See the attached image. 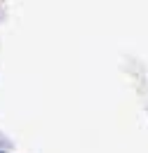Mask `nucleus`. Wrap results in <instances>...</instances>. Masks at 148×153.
<instances>
[{
    "instance_id": "f257e3e1",
    "label": "nucleus",
    "mask_w": 148,
    "mask_h": 153,
    "mask_svg": "<svg viewBox=\"0 0 148 153\" xmlns=\"http://www.w3.org/2000/svg\"><path fill=\"white\" fill-rule=\"evenodd\" d=\"M0 153H7V151H2V149H0Z\"/></svg>"
}]
</instances>
